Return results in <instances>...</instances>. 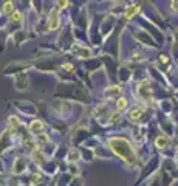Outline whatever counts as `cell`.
I'll return each instance as SVG.
<instances>
[{"mask_svg": "<svg viewBox=\"0 0 178 186\" xmlns=\"http://www.w3.org/2000/svg\"><path fill=\"white\" fill-rule=\"evenodd\" d=\"M110 147L125 161H132L135 158V152L132 149V146L125 141V140H112L110 141Z\"/></svg>", "mask_w": 178, "mask_h": 186, "instance_id": "cell-1", "label": "cell"}, {"mask_svg": "<svg viewBox=\"0 0 178 186\" xmlns=\"http://www.w3.org/2000/svg\"><path fill=\"white\" fill-rule=\"evenodd\" d=\"M138 11H139V6H138V5H132L130 8H127V11H125L124 17H125L127 20H130V19H132V17L138 13Z\"/></svg>", "mask_w": 178, "mask_h": 186, "instance_id": "cell-2", "label": "cell"}, {"mask_svg": "<svg viewBox=\"0 0 178 186\" xmlns=\"http://www.w3.org/2000/svg\"><path fill=\"white\" fill-rule=\"evenodd\" d=\"M57 25H59V17H57V13H56V11H53L51 17H50V23H48V28H50V30H54V28H56Z\"/></svg>", "mask_w": 178, "mask_h": 186, "instance_id": "cell-3", "label": "cell"}, {"mask_svg": "<svg viewBox=\"0 0 178 186\" xmlns=\"http://www.w3.org/2000/svg\"><path fill=\"white\" fill-rule=\"evenodd\" d=\"M30 129H31L33 132H36V133H37V132H40V130L43 129V123H42V121H39V120H34V121L30 124Z\"/></svg>", "mask_w": 178, "mask_h": 186, "instance_id": "cell-4", "label": "cell"}, {"mask_svg": "<svg viewBox=\"0 0 178 186\" xmlns=\"http://www.w3.org/2000/svg\"><path fill=\"white\" fill-rule=\"evenodd\" d=\"M155 144H157V147L164 149V147L169 144V140H167V138H164V136H158V138H157V141H155Z\"/></svg>", "mask_w": 178, "mask_h": 186, "instance_id": "cell-5", "label": "cell"}, {"mask_svg": "<svg viewBox=\"0 0 178 186\" xmlns=\"http://www.w3.org/2000/svg\"><path fill=\"white\" fill-rule=\"evenodd\" d=\"M141 109H135V110H132L130 113H129V118L132 120V121H136L138 118H139V116H141Z\"/></svg>", "mask_w": 178, "mask_h": 186, "instance_id": "cell-6", "label": "cell"}, {"mask_svg": "<svg viewBox=\"0 0 178 186\" xmlns=\"http://www.w3.org/2000/svg\"><path fill=\"white\" fill-rule=\"evenodd\" d=\"M17 126H19V120L16 118V116H11V118H9V129L14 130Z\"/></svg>", "mask_w": 178, "mask_h": 186, "instance_id": "cell-7", "label": "cell"}, {"mask_svg": "<svg viewBox=\"0 0 178 186\" xmlns=\"http://www.w3.org/2000/svg\"><path fill=\"white\" fill-rule=\"evenodd\" d=\"M125 106H127V99H125V98H121V99H118V104H116L118 110H124V109H125Z\"/></svg>", "mask_w": 178, "mask_h": 186, "instance_id": "cell-8", "label": "cell"}, {"mask_svg": "<svg viewBox=\"0 0 178 186\" xmlns=\"http://www.w3.org/2000/svg\"><path fill=\"white\" fill-rule=\"evenodd\" d=\"M13 11V2H5V5H3V13L5 14H9Z\"/></svg>", "mask_w": 178, "mask_h": 186, "instance_id": "cell-9", "label": "cell"}, {"mask_svg": "<svg viewBox=\"0 0 178 186\" xmlns=\"http://www.w3.org/2000/svg\"><path fill=\"white\" fill-rule=\"evenodd\" d=\"M22 17H23L22 13H17V11H16V13L13 14V19H11V20H13V22H22Z\"/></svg>", "mask_w": 178, "mask_h": 186, "instance_id": "cell-10", "label": "cell"}, {"mask_svg": "<svg viewBox=\"0 0 178 186\" xmlns=\"http://www.w3.org/2000/svg\"><path fill=\"white\" fill-rule=\"evenodd\" d=\"M65 5H67V0H62V2H61V8H65Z\"/></svg>", "mask_w": 178, "mask_h": 186, "instance_id": "cell-11", "label": "cell"}, {"mask_svg": "<svg viewBox=\"0 0 178 186\" xmlns=\"http://www.w3.org/2000/svg\"><path fill=\"white\" fill-rule=\"evenodd\" d=\"M172 2H173V5H175V6L178 5V0H172Z\"/></svg>", "mask_w": 178, "mask_h": 186, "instance_id": "cell-12", "label": "cell"}]
</instances>
